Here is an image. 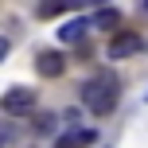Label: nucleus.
Listing matches in <instances>:
<instances>
[{"label": "nucleus", "mask_w": 148, "mask_h": 148, "mask_svg": "<svg viewBox=\"0 0 148 148\" xmlns=\"http://www.w3.org/2000/svg\"><path fill=\"white\" fill-rule=\"evenodd\" d=\"M144 12H148V0H144Z\"/></svg>", "instance_id": "obj_13"}, {"label": "nucleus", "mask_w": 148, "mask_h": 148, "mask_svg": "<svg viewBox=\"0 0 148 148\" xmlns=\"http://www.w3.org/2000/svg\"><path fill=\"white\" fill-rule=\"evenodd\" d=\"M8 136H12V133H8V129H0V148H4V140H8Z\"/></svg>", "instance_id": "obj_12"}, {"label": "nucleus", "mask_w": 148, "mask_h": 148, "mask_svg": "<svg viewBox=\"0 0 148 148\" xmlns=\"http://www.w3.org/2000/svg\"><path fill=\"white\" fill-rule=\"evenodd\" d=\"M62 55H55V51H43V55H35V70L43 74V78H59L62 74Z\"/></svg>", "instance_id": "obj_4"}, {"label": "nucleus", "mask_w": 148, "mask_h": 148, "mask_svg": "<svg viewBox=\"0 0 148 148\" xmlns=\"http://www.w3.org/2000/svg\"><path fill=\"white\" fill-rule=\"evenodd\" d=\"M144 51V39L136 35V31H117V35L109 39V59H133V55Z\"/></svg>", "instance_id": "obj_3"}, {"label": "nucleus", "mask_w": 148, "mask_h": 148, "mask_svg": "<svg viewBox=\"0 0 148 148\" xmlns=\"http://www.w3.org/2000/svg\"><path fill=\"white\" fill-rule=\"evenodd\" d=\"M62 8H66V0H39V16H43V20L47 16H59Z\"/></svg>", "instance_id": "obj_7"}, {"label": "nucleus", "mask_w": 148, "mask_h": 148, "mask_svg": "<svg viewBox=\"0 0 148 148\" xmlns=\"http://www.w3.org/2000/svg\"><path fill=\"white\" fill-rule=\"evenodd\" d=\"M59 148H74V136H66V140H59Z\"/></svg>", "instance_id": "obj_11"}, {"label": "nucleus", "mask_w": 148, "mask_h": 148, "mask_svg": "<svg viewBox=\"0 0 148 148\" xmlns=\"http://www.w3.org/2000/svg\"><path fill=\"white\" fill-rule=\"evenodd\" d=\"M31 105H35V90H23V86L4 90V97H0V109H4L8 117H23Z\"/></svg>", "instance_id": "obj_2"}, {"label": "nucleus", "mask_w": 148, "mask_h": 148, "mask_svg": "<svg viewBox=\"0 0 148 148\" xmlns=\"http://www.w3.org/2000/svg\"><path fill=\"white\" fill-rule=\"evenodd\" d=\"M86 27H90V20H86V16H78V20H70V23H62V27H59V39H62V43H78V39L86 35Z\"/></svg>", "instance_id": "obj_5"}, {"label": "nucleus", "mask_w": 148, "mask_h": 148, "mask_svg": "<svg viewBox=\"0 0 148 148\" xmlns=\"http://www.w3.org/2000/svg\"><path fill=\"white\" fill-rule=\"evenodd\" d=\"M90 23H94V27H117V23H121V12H117V8H101V12H97V16H90Z\"/></svg>", "instance_id": "obj_6"}, {"label": "nucleus", "mask_w": 148, "mask_h": 148, "mask_svg": "<svg viewBox=\"0 0 148 148\" xmlns=\"http://www.w3.org/2000/svg\"><path fill=\"white\" fill-rule=\"evenodd\" d=\"M117 97H121V86L109 74H97V78L82 82V105H86L94 117H109V113L117 109Z\"/></svg>", "instance_id": "obj_1"}, {"label": "nucleus", "mask_w": 148, "mask_h": 148, "mask_svg": "<svg viewBox=\"0 0 148 148\" xmlns=\"http://www.w3.org/2000/svg\"><path fill=\"white\" fill-rule=\"evenodd\" d=\"M4 55H8V39L0 35V59H4Z\"/></svg>", "instance_id": "obj_10"}, {"label": "nucleus", "mask_w": 148, "mask_h": 148, "mask_svg": "<svg viewBox=\"0 0 148 148\" xmlns=\"http://www.w3.org/2000/svg\"><path fill=\"white\" fill-rule=\"evenodd\" d=\"M55 113H39V121H35V129H39V133H51V129H55Z\"/></svg>", "instance_id": "obj_8"}, {"label": "nucleus", "mask_w": 148, "mask_h": 148, "mask_svg": "<svg viewBox=\"0 0 148 148\" xmlns=\"http://www.w3.org/2000/svg\"><path fill=\"white\" fill-rule=\"evenodd\" d=\"M66 4H74V8H86V4H105V0H66Z\"/></svg>", "instance_id": "obj_9"}]
</instances>
